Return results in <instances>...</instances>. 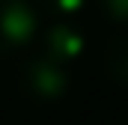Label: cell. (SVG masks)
I'll return each instance as SVG.
<instances>
[{"instance_id": "obj_1", "label": "cell", "mask_w": 128, "mask_h": 125, "mask_svg": "<svg viewBox=\"0 0 128 125\" xmlns=\"http://www.w3.org/2000/svg\"><path fill=\"white\" fill-rule=\"evenodd\" d=\"M21 90L36 104H54L72 90V74L66 72V66L48 60L45 54H36L21 68Z\"/></svg>"}, {"instance_id": "obj_2", "label": "cell", "mask_w": 128, "mask_h": 125, "mask_svg": "<svg viewBox=\"0 0 128 125\" xmlns=\"http://www.w3.org/2000/svg\"><path fill=\"white\" fill-rule=\"evenodd\" d=\"M42 18L30 0H0V57L24 51L39 36Z\"/></svg>"}, {"instance_id": "obj_3", "label": "cell", "mask_w": 128, "mask_h": 125, "mask_svg": "<svg viewBox=\"0 0 128 125\" xmlns=\"http://www.w3.org/2000/svg\"><path fill=\"white\" fill-rule=\"evenodd\" d=\"M86 33L80 30V24L74 21H54L42 30V54L48 60L68 66V62H78L86 51Z\"/></svg>"}, {"instance_id": "obj_4", "label": "cell", "mask_w": 128, "mask_h": 125, "mask_svg": "<svg viewBox=\"0 0 128 125\" xmlns=\"http://www.w3.org/2000/svg\"><path fill=\"white\" fill-rule=\"evenodd\" d=\"M104 72L113 84L128 90V33L113 36L104 51Z\"/></svg>"}, {"instance_id": "obj_5", "label": "cell", "mask_w": 128, "mask_h": 125, "mask_svg": "<svg viewBox=\"0 0 128 125\" xmlns=\"http://www.w3.org/2000/svg\"><path fill=\"white\" fill-rule=\"evenodd\" d=\"M45 12H51V15H60V18H72V15H78L84 6H86V0H36Z\"/></svg>"}, {"instance_id": "obj_6", "label": "cell", "mask_w": 128, "mask_h": 125, "mask_svg": "<svg viewBox=\"0 0 128 125\" xmlns=\"http://www.w3.org/2000/svg\"><path fill=\"white\" fill-rule=\"evenodd\" d=\"M98 6L113 24H128V0H98Z\"/></svg>"}]
</instances>
